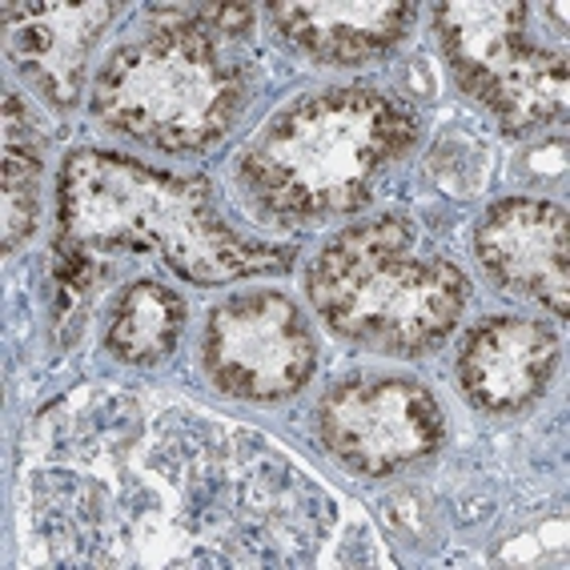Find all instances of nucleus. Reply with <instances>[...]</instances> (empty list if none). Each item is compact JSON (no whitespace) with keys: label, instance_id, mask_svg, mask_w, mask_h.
<instances>
[{"label":"nucleus","instance_id":"f03ea898","mask_svg":"<svg viewBox=\"0 0 570 570\" xmlns=\"http://www.w3.org/2000/svg\"><path fill=\"white\" fill-rule=\"evenodd\" d=\"M417 125L374 89H322L274 112L237 165L245 197L277 225L350 217L406 154Z\"/></svg>","mask_w":570,"mask_h":570},{"label":"nucleus","instance_id":"39448f33","mask_svg":"<svg viewBox=\"0 0 570 570\" xmlns=\"http://www.w3.org/2000/svg\"><path fill=\"white\" fill-rule=\"evenodd\" d=\"M519 0H446L434 4V29L450 72L510 132H530L567 117V52H547L527 29Z\"/></svg>","mask_w":570,"mask_h":570},{"label":"nucleus","instance_id":"9b49d317","mask_svg":"<svg viewBox=\"0 0 570 570\" xmlns=\"http://www.w3.org/2000/svg\"><path fill=\"white\" fill-rule=\"evenodd\" d=\"M282 37L326 65H366L394 49L414 21V4L397 0H285L269 4Z\"/></svg>","mask_w":570,"mask_h":570},{"label":"nucleus","instance_id":"20e7f679","mask_svg":"<svg viewBox=\"0 0 570 570\" xmlns=\"http://www.w3.org/2000/svg\"><path fill=\"white\" fill-rule=\"evenodd\" d=\"M245 69L222 41L181 21H161L141 41L109 52L92 77V117L157 154H202L245 105Z\"/></svg>","mask_w":570,"mask_h":570},{"label":"nucleus","instance_id":"7ed1b4c3","mask_svg":"<svg viewBox=\"0 0 570 570\" xmlns=\"http://www.w3.org/2000/svg\"><path fill=\"white\" fill-rule=\"evenodd\" d=\"M306 294L322 326L342 342L390 357L439 350L466 309L459 265L422 245L402 217L350 225L314 257Z\"/></svg>","mask_w":570,"mask_h":570},{"label":"nucleus","instance_id":"9d476101","mask_svg":"<svg viewBox=\"0 0 570 570\" xmlns=\"http://www.w3.org/2000/svg\"><path fill=\"white\" fill-rule=\"evenodd\" d=\"M559 334L539 317L494 314L459 346V390L487 414H519L550 390Z\"/></svg>","mask_w":570,"mask_h":570},{"label":"nucleus","instance_id":"1a4fd4ad","mask_svg":"<svg viewBox=\"0 0 570 570\" xmlns=\"http://www.w3.org/2000/svg\"><path fill=\"white\" fill-rule=\"evenodd\" d=\"M117 17V4L85 0V4H9L4 29H9V57L24 81L41 92L52 109H72L89 85L92 49L101 32Z\"/></svg>","mask_w":570,"mask_h":570},{"label":"nucleus","instance_id":"0eeeda50","mask_svg":"<svg viewBox=\"0 0 570 570\" xmlns=\"http://www.w3.org/2000/svg\"><path fill=\"white\" fill-rule=\"evenodd\" d=\"M317 439L346 470L362 479H386L430 459L446 439V422L426 386L410 377L357 374L322 397Z\"/></svg>","mask_w":570,"mask_h":570},{"label":"nucleus","instance_id":"f257e3e1","mask_svg":"<svg viewBox=\"0 0 570 570\" xmlns=\"http://www.w3.org/2000/svg\"><path fill=\"white\" fill-rule=\"evenodd\" d=\"M57 254L61 269H89L97 257L154 254L181 282L225 285L282 274L294 249L237 234L217 214L202 177H174L137 157L77 149L57 181Z\"/></svg>","mask_w":570,"mask_h":570},{"label":"nucleus","instance_id":"ddd939ff","mask_svg":"<svg viewBox=\"0 0 570 570\" xmlns=\"http://www.w3.org/2000/svg\"><path fill=\"white\" fill-rule=\"evenodd\" d=\"M185 330V302L177 289L161 282H132L121 294L105 330V346L117 362L129 366H157L174 354Z\"/></svg>","mask_w":570,"mask_h":570},{"label":"nucleus","instance_id":"4468645a","mask_svg":"<svg viewBox=\"0 0 570 570\" xmlns=\"http://www.w3.org/2000/svg\"><path fill=\"white\" fill-rule=\"evenodd\" d=\"M154 21H181L189 29L214 37V41H234L254 29V9L249 4H154Z\"/></svg>","mask_w":570,"mask_h":570},{"label":"nucleus","instance_id":"f8f14e48","mask_svg":"<svg viewBox=\"0 0 570 570\" xmlns=\"http://www.w3.org/2000/svg\"><path fill=\"white\" fill-rule=\"evenodd\" d=\"M4 165H0V249L12 254L41 222V132L29 105L4 92Z\"/></svg>","mask_w":570,"mask_h":570},{"label":"nucleus","instance_id":"423d86ee","mask_svg":"<svg viewBox=\"0 0 570 570\" xmlns=\"http://www.w3.org/2000/svg\"><path fill=\"white\" fill-rule=\"evenodd\" d=\"M205 374L237 402H285L314 382L317 337L282 289H249L209 314L202 342Z\"/></svg>","mask_w":570,"mask_h":570},{"label":"nucleus","instance_id":"6e6552de","mask_svg":"<svg viewBox=\"0 0 570 570\" xmlns=\"http://www.w3.org/2000/svg\"><path fill=\"white\" fill-rule=\"evenodd\" d=\"M474 254L502 294L570 314V222L567 209L539 197H502L474 229Z\"/></svg>","mask_w":570,"mask_h":570}]
</instances>
